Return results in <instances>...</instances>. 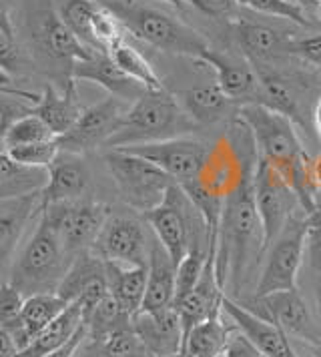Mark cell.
I'll use <instances>...</instances> for the list:
<instances>
[{"instance_id":"cell-30","label":"cell","mask_w":321,"mask_h":357,"mask_svg":"<svg viewBox=\"0 0 321 357\" xmlns=\"http://www.w3.org/2000/svg\"><path fill=\"white\" fill-rule=\"evenodd\" d=\"M107 263V281L109 293L117 299V303L133 317L143 307L144 291H147V267H130L114 261Z\"/></svg>"},{"instance_id":"cell-54","label":"cell","mask_w":321,"mask_h":357,"mask_svg":"<svg viewBox=\"0 0 321 357\" xmlns=\"http://www.w3.org/2000/svg\"><path fill=\"white\" fill-rule=\"evenodd\" d=\"M313 125H315V130H318L321 139V93L318 100H315V107H313Z\"/></svg>"},{"instance_id":"cell-47","label":"cell","mask_w":321,"mask_h":357,"mask_svg":"<svg viewBox=\"0 0 321 357\" xmlns=\"http://www.w3.org/2000/svg\"><path fill=\"white\" fill-rule=\"evenodd\" d=\"M237 6V0H193V8L213 18L233 17Z\"/></svg>"},{"instance_id":"cell-51","label":"cell","mask_w":321,"mask_h":357,"mask_svg":"<svg viewBox=\"0 0 321 357\" xmlns=\"http://www.w3.org/2000/svg\"><path fill=\"white\" fill-rule=\"evenodd\" d=\"M20 354V347L15 341V337L0 327V357H18Z\"/></svg>"},{"instance_id":"cell-56","label":"cell","mask_w":321,"mask_h":357,"mask_svg":"<svg viewBox=\"0 0 321 357\" xmlns=\"http://www.w3.org/2000/svg\"><path fill=\"white\" fill-rule=\"evenodd\" d=\"M165 357H187V356H185V354L181 351V354H175V356H165Z\"/></svg>"},{"instance_id":"cell-27","label":"cell","mask_w":321,"mask_h":357,"mask_svg":"<svg viewBox=\"0 0 321 357\" xmlns=\"http://www.w3.org/2000/svg\"><path fill=\"white\" fill-rule=\"evenodd\" d=\"M179 102L197 127H209L225 121L235 102L227 97L217 81H201L179 93Z\"/></svg>"},{"instance_id":"cell-41","label":"cell","mask_w":321,"mask_h":357,"mask_svg":"<svg viewBox=\"0 0 321 357\" xmlns=\"http://www.w3.org/2000/svg\"><path fill=\"white\" fill-rule=\"evenodd\" d=\"M237 4L243 8H249L253 13L265 15V17L283 18L297 26H311L315 24L311 18L307 17L304 8L293 2V0H237Z\"/></svg>"},{"instance_id":"cell-36","label":"cell","mask_w":321,"mask_h":357,"mask_svg":"<svg viewBox=\"0 0 321 357\" xmlns=\"http://www.w3.org/2000/svg\"><path fill=\"white\" fill-rule=\"evenodd\" d=\"M130 319L133 317L117 303V299L109 293L93 309V313L84 319V325H87V340H103V337L111 335V333L123 329V327H128Z\"/></svg>"},{"instance_id":"cell-13","label":"cell","mask_w":321,"mask_h":357,"mask_svg":"<svg viewBox=\"0 0 321 357\" xmlns=\"http://www.w3.org/2000/svg\"><path fill=\"white\" fill-rule=\"evenodd\" d=\"M121 149L155 162L181 187L197 178L209 153L207 143L195 137H177L157 143L121 146Z\"/></svg>"},{"instance_id":"cell-29","label":"cell","mask_w":321,"mask_h":357,"mask_svg":"<svg viewBox=\"0 0 321 357\" xmlns=\"http://www.w3.org/2000/svg\"><path fill=\"white\" fill-rule=\"evenodd\" d=\"M84 325V315L79 303H70L63 313L48 324L40 333H36L31 343L18 354V357H45L57 349H61L68 341L73 340Z\"/></svg>"},{"instance_id":"cell-6","label":"cell","mask_w":321,"mask_h":357,"mask_svg":"<svg viewBox=\"0 0 321 357\" xmlns=\"http://www.w3.org/2000/svg\"><path fill=\"white\" fill-rule=\"evenodd\" d=\"M143 217L159 243L169 251L175 265L185 259L195 247H203L209 251H215L217 247L209 235L203 215L177 183L167 191L163 203L144 213Z\"/></svg>"},{"instance_id":"cell-19","label":"cell","mask_w":321,"mask_h":357,"mask_svg":"<svg viewBox=\"0 0 321 357\" xmlns=\"http://www.w3.org/2000/svg\"><path fill=\"white\" fill-rule=\"evenodd\" d=\"M221 311L231 319L235 329L241 331L263 354V357H299L288 335L277 325L259 317L251 309L225 295Z\"/></svg>"},{"instance_id":"cell-52","label":"cell","mask_w":321,"mask_h":357,"mask_svg":"<svg viewBox=\"0 0 321 357\" xmlns=\"http://www.w3.org/2000/svg\"><path fill=\"white\" fill-rule=\"evenodd\" d=\"M293 2H297L301 8H304L305 13H307V17L311 18H318V22H320L321 13H320V0H293ZM315 22V20H313Z\"/></svg>"},{"instance_id":"cell-22","label":"cell","mask_w":321,"mask_h":357,"mask_svg":"<svg viewBox=\"0 0 321 357\" xmlns=\"http://www.w3.org/2000/svg\"><path fill=\"white\" fill-rule=\"evenodd\" d=\"M223 297L225 289L221 281H219V277H217V269H215V251H211L199 283L195 285V289L179 305H175V309L179 311V317H181L185 337L195 325L203 324L211 317L223 313L221 311Z\"/></svg>"},{"instance_id":"cell-25","label":"cell","mask_w":321,"mask_h":357,"mask_svg":"<svg viewBox=\"0 0 321 357\" xmlns=\"http://www.w3.org/2000/svg\"><path fill=\"white\" fill-rule=\"evenodd\" d=\"M82 111L84 107L80 105L75 81L64 82L63 91H57L52 84H47L40 98L31 109V113L38 116L57 137H61L70 129Z\"/></svg>"},{"instance_id":"cell-8","label":"cell","mask_w":321,"mask_h":357,"mask_svg":"<svg viewBox=\"0 0 321 357\" xmlns=\"http://www.w3.org/2000/svg\"><path fill=\"white\" fill-rule=\"evenodd\" d=\"M309 225L311 217L307 213H295L283 231L265 249V261L261 273L257 277L255 297L297 289V277L307 251Z\"/></svg>"},{"instance_id":"cell-24","label":"cell","mask_w":321,"mask_h":357,"mask_svg":"<svg viewBox=\"0 0 321 357\" xmlns=\"http://www.w3.org/2000/svg\"><path fill=\"white\" fill-rule=\"evenodd\" d=\"M40 209V193L0 201V269L16 257L24 229L38 217Z\"/></svg>"},{"instance_id":"cell-53","label":"cell","mask_w":321,"mask_h":357,"mask_svg":"<svg viewBox=\"0 0 321 357\" xmlns=\"http://www.w3.org/2000/svg\"><path fill=\"white\" fill-rule=\"evenodd\" d=\"M0 29H4L8 34H15V24H13V18L4 0H0Z\"/></svg>"},{"instance_id":"cell-16","label":"cell","mask_w":321,"mask_h":357,"mask_svg":"<svg viewBox=\"0 0 321 357\" xmlns=\"http://www.w3.org/2000/svg\"><path fill=\"white\" fill-rule=\"evenodd\" d=\"M57 293L68 303H79L87 319L93 309L109 295L105 259H100L93 251L79 253L70 263Z\"/></svg>"},{"instance_id":"cell-46","label":"cell","mask_w":321,"mask_h":357,"mask_svg":"<svg viewBox=\"0 0 321 357\" xmlns=\"http://www.w3.org/2000/svg\"><path fill=\"white\" fill-rule=\"evenodd\" d=\"M307 257L313 275L321 281V211L311 215V225L307 235Z\"/></svg>"},{"instance_id":"cell-45","label":"cell","mask_w":321,"mask_h":357,"mask_svg":"<svg viewBox=\"0 0 321 357\" xmlns=\"http://www.w3.org/2000/svg\"><path fill=\"white\" fill-rule=\"evenodd\" d=\"M20 65H22V50L16 45V36L0 29V70L4 75H13L18 73Z\"/></svg>"},{"instance_id":"cell-2","label":"cell","mask_w":321,"mask_h":357,"mask_svg":"<svg viewBox=\"0 0 321 357\" xmlns=\"http://www.w3.org/2000/svg\"><path fill=\"white\" fill-rule=\"evenodd\" d=\"M255 177L247 181L235 195L225 201L217 247H215V269L223 285L239 289L243 277L249 273L251 265L263 257V225L255 203Z\"/></svg>"},{"instance_id":"cell-23","label":"cell","mask_w":321,"mask_h":357,"mask_svg":"<svg viewBox=\"0 0 321 357\" xmlns=\"http://www.w3.org/2000/svg\"><path fill=\"white\" fill-rule=\"evenodd\" d=\"M73 79L95 82L109 91L111 97L127 98L133 102L147 91L143 84L133 81L119 68L109 52H93V56H89L87 61H79L73 68Z\"/></svg>"},{"instance_id":"cell-9","label":"cell","mask_w":321,"mask_h":357,"mask_svg":"<svg viewBox=\"0 0 321 357\" xmlns=\"http://www.w3.org/2000/svg\"><path fill=\"white\" fill-rule=\"evenodd\" d=\"M43 215L59 233L64 249L77 257L82 251H91L107 217L109 207L95 201H63L43 207Z\"/></svg>"},{"instance_id":"cell-11","label":"cell","mask_w":321,"mask_h":357,"mask_svg":"<svg viewBox=\"0 0 321 357\" xmlns=\"http://www.w3.org/2000/svg\"><path fill=\"white\" fill-rule=\"evenodd\" d=\"M253 185H255L257 211L263 225V239H265L263 253H265V249L271 245L273 239L288 225L289 219L304 209L288 181L261 159L257 162Z\"/></svg>"},{"instance_id":"cell-59","label":"cell","mask_w":321,"mask_h":357,"mask_svg":"<svg viewBox=\"0 0 321 357\" xmlns=\"http://www.w3.org/2000/svg\"><path fill=\"white\" fill-rule=\"evenodd\" d=\"M75 357H77V356H75Z\"/></svg>"},{"instance_id":"cell-1","label":"cell","mask_w":321,"mask_h":357,"mask_svg":"<svg viewBox=\"0 0 321 357\" xmlns=\"http://www.w3.org/2000/svg\"><path fill=\"white\" fill-rule=\"evenodd\" d=\"M237 116L255 139L259 159L273 167L289 183L309 217L318 213L313 185V157L305 151L297 125L285 114L263 105H241Z\"/></svg>"},{"instance_id":"cell-17","label":"cell","mask_w":321,"mask_h":357,"mask_svg":"<svg viewBox=\"0 0 321 357\" xmlns=\"http://www.w3.org/2000/svg\"><path fill=\"white\" fill-rule=\"evenodd\" d=\"M233 31L245 59L253 68H275L277 63L291 56L289 45L295 36L289 31L249 18H237L233 22Z\"/></svg>"},{"instance_id":"cell-20","label":"cell","mask_w":321,"mask_h":357,"mask_svg":"<svg viewBox=\"0 0 321 357\" xmlns=\"http://www.w3.org/2000/svg\"><path fill=\"white\" fill-rule=\"evenodd\" d=\"M201 65L215 70V81L223 89V93L235 105H259L261 102V81L257 70L245 59H233L219 50L209 49L201 61Z\"/></svg>"},{"instance_id":"cell-49","label":"cell","mask_w":321,"mask_h":357,"mask_svg":"<svg viewBox=\"0 0 321 357\" xmlns=\"http://www.w3.org/2000/svg\"><path fill=\"white\" fill-rule=\"evenodd\" d=\"M84 340H87V325H82L79 333H77L73 340L68 341L66 345H63L61 349H57V351H52V354H48V356H45V357H75Z\"/></svg>"},{"instance_id":"cell-48","label":"cell","mask_w":321,"mask_h":357,"mask_svg":"<svg viewBox=\"0 0 321 357\" xmlns=\"http://www.w3.org/2000/svg\"><path fill=\"white\" fill-rule=\"evenodd\" d=\"M223 357H263V354L241 331L235 329L231 340H229L227 349H225Z\"/></svg>"},{"instance_id":"cell-3","label":"cell","mask_w":321,"mask_h":357,"mask_svg":"<svg viewBox=\"0 0 321 357\" xmlns=\"http://www.w3.org/2000/svg\"><path fill=\"white\" fill-rule=\"evenodd\" d=\"M105 8H109L127 34L143 40L153 49L189 56L193 61H201V56L211 49L209 40L189 26L185 20L169 15L167 10L147 4L141 0H98Z\"/></svg>"},{"instance_id":"cell-42","label":"cell","mask_w":321,"mask_h":357,"mask_svg":"<svg viewBox=\"0 0 321 357\" xmlns=\"http://www.w3.org/2000/svg\"><path fill=\"white\" fill-rule=\"evenodd\" d=\"M8 157L22 167L29 169H48L50 162L59 155V145L57 141H45V143H32V145H20L4 149Z\"/></svg>"},{"instance_id":"cell-44","label":"cell","mask_w":321,"mask_h":357,"mask_svg":"<svg viewBox=\"0 0 321 357\" xmlns=\"http://www.w3.org/2000/svg\"><path fill=\"white\" fill-rule=\"evenodd\" d=\"M289 54L293 59L304 61L307 65L321 66V33L293 38L289 45Z\"/></svg>"},{"instance_id":"cell-5","label":"cell","mask_w":321,"mask_h":357,"mask_svg":"<svg viewBox=\"0 0 321 357\" xmlns=\"http://www.w3.org/2000/svg\"><path fill=\"white\" fill-rule=\"evenodd\" d=\"M73 259L75 257L64 249L59 233L40 209L31 237L16 251L8 281H13L24 295L57 291Z\"/></svg>"},{"instance_id":"cell-4","label":"cell","mask_w":321,"mask_h":357,"mask_svg":"<svg viewBox=\"0 0 321 357\" xmlns=\"http://www.w3.org/2000/svg\"><path fill=\"white\" fill-rule=\"evenodd\" d=\"M199 130L179 98L167 89L163 91H144L141 97L125 111L121 127L107 143L109 149L157 143L177 137H193Z\"/></svg>"},{"instance_id":"cell-50","label":"cell","mask_w":321,"mask_h":357,"mask_svg":"<svg viewBox=\"0 0 321 357\" xmlns=\"http://www.w3.org/2000/svg\"><path fill=\"white\" fill-rule=\"evenodd\" d=\"M0 93H2V95H10V97L22 98V100H29V102H32V105L40 98V95H34V93H31V91H24V89L13 86L4 75H0Z\"/></svg>"},{"instance_id":"cell-31","label":"cell","mask_w":321,"mask_h":357,"mask_svg":"<svg viewBox=\"0 0 321 357\" xmlns=\"http://www.w3.org/2000/svg\"><path fill=\"white\" fill-rule=\"evenodd\" d=\"M235 325L227 324L223 313L195 325L185 337L183 354L187 357H223Z\"/></svg>"},{"instance_id":"cell-35","label":"cell","mask_w":321,"mask_h":357,"mask_svg":"<svg viewBox=\"0 0 321 357\" xmlns=\"http://www.w3.org/2000/svg\"><path fill=\"white\" fill-rule=\"evenodd\" d=\"M109 54L125 75H128L139 84H143L147 91H163L165 89V82L160 81V77L157 75L155 66L151 65V61L141 50L128 45L127 40L119 43Z\"/></svg>"},{"instance_id":"cell-57","label":"cell","mask_w":321,"mask_h":357,"mask_svg":"<svg viewBox=\"0 0 321 357\" xmlns=\"http://www.w3.org/2000/svg\"><path fill=\"white\" fill-rule=\"evenodd\" d=\"M320 13H321V0H320Z\"/></svg>"},{"instance_id":"cell-32","label":"cell","mask_w":321,"mask_h":357,"mask_svg":"<svg viewBox=\"0 0 321 357\" xmlns=\"http://www.w3.org/2000/svg\"><path fill=\"white\" fill-rule=\"evenodd\" d=\"M47 183V169H29L0 151V201L40 193Z\"/></svg>"},{"instance_id":"cell-34","label":"cell","mask_w":321,"mask_h":357,"mask_svg":"<svg viewBox=\"0 0 321 357\" xmlns=\"http://www.w3.org/2000/svg\"><path fill=\"white\" fill-rule=\"evenodd\" d=\"M77 357H149V354L133 325H128L103 340H84Z\"/></svg>"},{"instance_id":"cell-18","label":"cell","mask_w":321,"mask_h":357,"mask_svg":"<svg viewBox=\"0 0 321 357\" xmlns=\"http://www.w3.org/2000/svg\"><path fill=\"white\" fill-rule=\"evenodd\" d=\"M130 325L143 341L149 357L175 356L185 347L181 317L173 305L157 311H139L133 315Z\"/></svg>"},{"instance_id":"cell-7","label":"cell","mask_w":321,"mask_h":357,"mask_svg":"<svg viewBox=\"0 0 321 357\" xmlns=\"http://www.w3.org/2000/svg\"><path fill=\"white\" fill-rule=\"evenodd\" d=\"M105 165L121 201L128 209L141 215L160 205L167 191L175 185V181L155 162L133 155L125 149H111L105 153Z\"/></svg>"},{"instance_id":"cell-39","label":"cell","mask_w":321,"mask_h":357,"mask_svg":"<svg viewBox=\"0 0 321 357\" xmlns=\"http://www.w3.org/2000/svg\"><path fill=\"white\" fill-rule=\"evenodd\" d=\"M45 141H57V135L48 129L38 116L31 113L20 116L10 125V129L6 130L2 139V146L10 149V146L32 145V143H45Z\"/></svg>"},{"instance_id":"cell-15","label":"cell","mask_w":321,"mask_h":357,"mask_svg":"<svg viewBox=\"0 0 321 357\" xmlns=\"http://www.w3.org/2000/svg\"><path fill=\"white\" fill-rule=\"evenodd\" d=\"M125 111L117 97L105 98L93 107L84 109L77 123L64 135L57 137V145L61 151L84 155L98 146H107L111 137L119 130Z\"/></svg>"},{"instance_id":"cell-33","label":"cell","mask_w":321,"mask_h":357,"mask_svg":"<svg viewBox=\"0 0 321 357\" xmlns=\"http://www.w3.org/2000/svg\"><path fill=\"white\" fill-rule=\"evenodd\" d=\"M68 305L70 303L64 301L57 291L27 295V301L22 307V329H24L27 345L36 333H40L48 324H52Z\"/></svg>"},{"instance_id":"cell-37","label":"cell","mask_w":321,"mask_h":357,"mask_svg":"<svg viewBox=\"0 0 321 357\" xmlns=\"http://www.w3.org/2000/svg\"><path fill=\"white\" fill-rule=\"evenodd\" d=\"M54 6L64 24L77 34L80 43L95 50L93 18L98 10V0H54Z\"/></svg>"},{"instance_id":"cell-40","label":"cell","mask_w":321,"mask_h":357,"mask_svg":"<svg viewBox=\"0 0 321 357\" xmlns=\"http://www.w3.org/2000/svg\"><path fill=\"white\" fill-rule=\"evenodd\" d=\"M211 251L203 247H195L187 253V257L177 265V285H175V301L173 307L179 305L189 293L195 289L199 279L203 275L205 263H207Z\"/></svg>"},{"instance_id":"cell-14","label":"cell","mask_w":321,"mask_h":357,"mask_svg":"<svg viewBox=\"0 0 321 357\" xmlns=\"http://www.w3.org/2000/svg\"><path fill=\"white\" fill-rule=\"evenodd\" d=\"M34 8V38L50 61L66 66L73 77V68L79 61H87L96 50L82 45L59 15L52 0H36Z\"/></svg>"},{"instance_id":"cell-43","label":"cell","mask_w":321,"mask_h":357,"mask_svg":"<svg viewBox=\"0 0 321 357\" xmlns=\"http://www.w3.org/2000/svg\"><path fill=\"white\" fill-rule=\"evenodd\" d=\"M27 102L29 100H22V98L0 93V143H2L6 130L10 129V125L15 121H18L24 114H31L32 102L31 105H27Z\"/></svg>"},{"instance_id":"cell-58","label":"cell","mask_w":321,"mask_h":357,"mask_svg":"<svg viewBox=\"0 0 321 357\" xmlns=\"http://www.w3.org/2000/svg\"><path fill=\"white\" fill-rule=\"evenodd\" d=\"M318 349H321V345H320V347H318Z\"/></svg>"},{"instance_id":"cell-12","label":"cell","mask_w":321,"mask_h":357,"mask_svg":"<svg viewBox=\"0 0 321 357\" xmlns=\"http://www.w3.org/2000/svg\"><path fill=\"white\" fill-rule=\"evenodd\" d=\"M245 307H261L251 311L277 325L289 340L304 341L309 347L321 345V327L313 321V315L297 289L253 297V301Z\"/></svg>"},{"instance_id":"cell-10","label":"cell","mask_w":321,"mask_h":357,"mask_svg":"<svg viewBox=\"0 0 321 357\" xmlns=\"http://www.w3.org/2000/svg\"><path fill=\"white\" fill-rule=\"evenodd\" d=\"M144 223L147 221H141L133 215L111 213L91 251L105 261H114L130 267H147L155 235L151 227L147 231Z\"/></svg>"},{"instance_id":"cell-38","label":"cell","mask_w":321,"mask_h":357,"mask_svg":"<svg viewBox=\"0 0 321 357\" xmlns=\"http://www.w3.org/2000/svg\"><path fill=\"white\" fill-rule=\"evenodd\" d=\"M27 295L20 291L13 281L0 283V327L6 329L20 349L27 347V337L22 329V307H24Z\"/></svg>"},{"instance_id":"cell-21","label":"cell","mask_w":321,"mask_h":357,"mask_svg":"<svg viewBox=\"0 0 321 357\" xmlns=\"http://www.w3.org/2000/svg\"><path fill=\"white\" fill-rule=\"evenodd\" d=\"M91 171L82 155L59 151L57 159L47 169V183L40 191V205L77 201L89 191Z\"/></svg>"},{"instance_id":"cell-26","label":"cell","mask_w":321,"mask_h":357,"mask_svg":"<svg viewBox=\"0 0 321 357\" xmlns=\"http://www.w3.org/2000/svg\"><path fill=\"white\" fill-rule=\"evenodd\" d=\"M147 291L141 311H157V309L171 307L175 301L177 265L169 251L153 237L149 263H147Z\"/></svg>"},{"instance_id":"cell-55","label":"cell","mask_w":321,"mask_h":357,"mask_svg":"<svg viewBox=\"0 0 321 357\" xmlns=\"http://www.w3.org/2000/svg\"><path fill=\"white\" fill-rule=\"evenodd\" d=\"M167 2H173V4H189V6H193V0H167Z\"/></svg>"},{"instance_id":"cell-28","label":"cell","mask_w":321,"mask_h":357,"mask_svg":"<svg viewBox=\"0 0 321 357\" xmlns=\"http://www.w3.org/2000/svg\"><path fill=\"white\" fill-rule=\"evenodd\" d=\"M255 70L261 81L259 105L285 114L299 129L307 130V119L301 107V97L293 79H289L281 70H273V68H255Z\"/></svg>"}]
</instances>
